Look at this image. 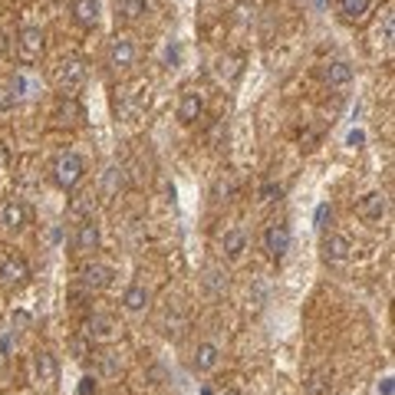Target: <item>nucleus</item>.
Listing matches in <instances>:
<instances>
[{
  "instance_id": "f257e3e1",
  "label": "nucleus",
  "mask_w": 395,
  "mask_h": 395,
  "mask_svg": "<svg viewBox=\"0 0 395 395\" xmlns=\"http://www.w3.org/2000/svg\"><path fill=\"white\" fill-rule=\"evenodd\" d=\"M83 175H86V161H83V155H76V152H66V155H60V159L53 161V182L63 191H73L83 182Z\"/></svg>"
},
{
  "instance_id": "f03ea898",
  "label": "nucleus",
  "mask_w": 395,
  "mask_h": 395,
  "mask_svg": "<svg viewBox=\"0 0 395 395\" xmlns=\"http://www.w3.org/2000/svg\"><path fill=\"white\" fill-rule=\"evenodd\" d=\"M79 280H83V287L86 290H106V287H112V280H115V271H112L109 264H83L79 267Z\"/></svg>"
},
{
  "instance_id": "7ed1b4c3",
  "label": "nucleus",
  "mask_w": 395,
  "mask_h": 395,
  "mask_svg": "<svg viewBox=\"0 0 395 395\" xmlns=\"http://www.w3.org/2000/svg\"><path fill=\"white\" fill-rule=\"evenodd\" d=\"M26 280H30V264L20 254H10V257L0 260V284L3 287H20Z\"/></svg>"
},
{
  "instance_id": "20e7f679",
  "label": "nucleus",
  "mask_w": 395,
  "mask_h": 395,
  "mask_svg": "<svg viewBox=\"0 0 395 395\" xmlns=\"http://www.w3.org/2000/svg\"><path fill=\"white\" fill-rule=\"evenodd\" d=\"M264 250L271 254L273 260H280L290 250V227L287 224H271L267 231H264Z\"/></svg>"
},
{
  "instance_id": "39448f33",
  "label": "nucleus",
  "mask_w": 395,
  "mask_h": 395,
  "mask_svg": "<svg viewBox=\"0 0 395 395\" xmlns=\"http://www.w3.org/2000/svg\"><path fill=\"white\" fill-rule=\"evenodd\" d=\"M56 83L63 89H79L86 83V63L83 60H63L56 70Z\"/></svg>"
},
{
  "instance_id": "423d86ee",
  "label": "nucleus",
  "mask_w": 395,
  "mask_h": 395,
  "mask_svg": "<svg viewBox=\"0 0 395 395\" xmlns=\"http://www.w3.org/2000/svg\"><path fill=\"white\" fill-rule=\"evenodd\" d=\"M136 63V47L129 37H115L109 43V66L112 70H129Z\"/></svg>"
},
{
  "instance_id": "0eeeda50",
  "label": "nucleus",
  "mask_w": 395,
  "mask_h": 395,
  "mask_svg": "<svg viewBox=\"0 0 395 395\" xmlns=\"http://www.w3.org/2000/svg\"><path fill=\"white\" fill-rule=\"evenodd\" d=\"M43 43H47V33L40 26H24L20 30V53H24V60H37L43 53Z\"/></svg>"
},
{
  "instance_id": "6e6552de",
  "label": "nucleus",
  "mask_w": 395,
  "mask_h": 395,
  "mask_svg": "<svg viewBox=\"0 0 395 395\" xmlns=\"http://www.w3.org/2000/svg\"><path fill=\"white\" fill-rule=\"evenodd\" d=\"M349 254H353V244H349L346 234H330L323 241V257L330 260V264H343Z\"/></svg>"
},
{
  "instance_id": "1a4fd4ad",
  "label": "nucleus",
  "mask_w": 395,
  "mask_h": 395,
  "mask_svg": "<svg viewBox=\"0 0 395 395\" xmlns=\"http://www.w3.org/2000/svg\"><path fill=\"white\" fill-rule=\"evenodd\" d=\"M389 211V201H385L382 191H369V195L359 201V214L366 221H382V214Z\"/></svg>"
},
{
  "instance_id": "9d476101",
  "label": "nucleus",
  "mask_w": 395,
  "mask_h": 395,
  "mask_svg": "<svg viewBox=\"0 0 395 395\" xmlns=\"http://www.w3.org/2000/svg\"><path fill=\"white\" fill-rule=\"evenodd\" d=\"M0 224H3L7 231H20L26 224V208L20 201H13V198L3 201V204H0Z\"/></svg>"
},
{
  "instance_id": "9b49d317",
  "label": "nucleus",
  "mask_w": 395,
  "mask_h": 395,
  "mask_svg": "<svg viewBox=\"0 0 395 395\" xmlns=\"http://www.w3.org/2000/svg\"><path fill=\"white\" fill-rule=\"evenodd\" d=\"M73 244L79 254H89V250H96L99 247V224L92 221V218H86V221L79 224V231H76Z\"/></svg>"
},
{
  "instance_id": "f8f14e48",
  "label": "nucleus",
  "mask_w": 395,
  "mask_h": 395,
  "mask_svg": "<svg viewBox=\"0 0 395 395\" xmlns=\"http://www.w3.org/2000/svg\"><path fill=\"white\" fill-rule=\"evenodd\" d=\"M56 359L49 356V353H37L33 356V376H37V382L40 385H53L56 382Z\"/></svg>"
},
{
  "instance_id": "ddd939ff",
  "label": "nucleus",
  "mask_w": 395,
  "mask_h": 395,
  "mask_svg": "<svg viewBox=\"0 0 395 395\" xmlns=\"http://www.w3.org/2000/svg\"><path fill=\"white\" fill-rule=\"evenodd\" d=\"M115 333H119V330H115V323H112L109 316H89L86 320L89 339H102V343H106V339H115Z\"/></svg>"
},
{
  "instance_id": "4468645a",
  "label": "nucleus",
  "mask_w": 395,
  "mask_h": 395,
  "mask_svg": "<svg viewBox=\"0 0 395 395\" xmlns=\"http://www.w3.org/2000/svg\"><path fill=\"white\" fill-rule=\"evenodd\" d=\"M218 359H221V349L214 343H201L195 349V369L198 372H211L214 366H218Z\"/></svg>"
},
{
  "instance_id": "2eb2a0df",
  "label": "nucleus",
  "mask_w": 395,
  "mask_h": 395,
  "mask_svg": "<svg viewBox=\"0 0 395 395\" xmlns=\"http://www.w3.org/2000/svg\"><path fill=\"white\" fill-rule=\"evenodd\" d=\"M201 109H204L201 96H198V92H185V96H182V106H178V119L185 125H191L198 115H201Z\"/></svg>"
},
{
  "instance_id": "dca6fc26",
  "label": "nucleus",
  "mask_w": 395,
  "mask_h": 395,
  "mask_svg": "<svg viewBox=\"0 0 395 395\" xmlns=\"http://www.w3.org/2000/svg\"><path fill=\"white\" fill-rule=\"evenodd\" d=\"M326 83L330 86H349L353 83V66L346 60H333L326 66Z\"/></svg>"
},
{
  "instance_id": "f3484780",
  "label": "nucleus",
  "mask_w": 395,
  "mask_h": 395,
  "mask_svg": "<svg viewBox=\"0 0 395 395\" xmlns=\"http://www.w3.org/2000/svg\"><path fill=\"white\" fill-rule=\"evenodd\" d=\"M73 17L76 24L92 26L99 20V0H73Z\"/></svg>"
},
{
  "instance_id": "a211bd4d",
  "label": "nucleus",
  "mask_w": 395,
  "mask_h": 395,
  "mask_svg": "<svg viewBox=\"0 0 395 395\" xmlns=\"http://www.w3.org/2000/svg\"><path fill=\"white\" fill-rule=\"evenodd\" d=\"M122 303H125V309H129V313H142V309L148 307V290L142 284H132L129 290H125Z\"/></svg>"
},
{
  "instance_id": "6ab92c4d",
  "label": "nucleus",
  "mask_w": 395,
  "mask_h": 395,
  "mask_svg": "<svg viewBox=\"0 0 395 395\" xmlns=\"http://www.w3.org/2000/svg\"><path fill=\"white\" fill-rule=\"evenodd\" d=\"M244 247H247L244 231H227V234H224V254H227L231 260L241 257V254H244Z\"/></svg>"
},
{
  "instance_id": "aec40b11",
  "label": "nucleus",
  "mask_w": 395,
  "mask_h": 395,
  "mask_svg": "<svg viewBox=\"0 0 395 395\" xmlns=\"http://www.w3.org/2000/svg\"><path fill=\"white\" fill-rule=\"evenodd\" d=\"M125 185V175L119 165H112V168H106V175H102V191L106 195H115V191H122Z\"/></svg>"
},
{
  "instance_id": "412c9836",
  "label": "nucleus",
  "mask_w": 395,
  "mask_h": 395,
  "mask_svg": "<svg viewBox=\"0 0 395 395\" xmlns=\"http://www.w3.org/2000/svg\"><path fill=\"white\" fill-rule=\"evenodd\" d=\"M339 7H343V13L349 20H359L362 13L369 10V0H339Z\"/></svg>"
},
{
  "instance_id": "4be33fe9",
  "label": "nucleus",
  "mask_w": 395,
  "mask_h": 395,
  "mask_svg": "<svg viewBox=\"0 0 395 395\" xmlns=\"http://www.w3.org/2000/svg\"><path fill=\"white\" fill-rule=\"evenodd\" d=\"M145 10H148L145 0H122V7H119V13H122L125 20H138Z\"/></svg>"
},
{
  "instance_id": "5701e85b",
  "label": "nucleus",
  "mask_w": 395,
  "mask_h": 395,
  "mask_svg": "<svg viewBox=\"0 0 395 395\" xmlns=\"http://www.w3.org/2000/svg\"><path fill=\"white\" fill-rule=\"evenodd\" d=\"M326 379H330V372H326V369L313 372V379L307 382V395H323V389H326Z\"/></svg>"
},
{
  "instance_id": "b1692460",
  "label": "nucleus",
  "mask_w": 395,
  "mask_h": 395,
  "mask_svg": "<svg viewBox=\"0 0 395 395\" xmlns=\"http://www.w3.org/2000/svg\"><path fill=\"white\" fill-rule=\"evenodd\" d=\"M119 372H122V362H119V356H112V353H106V356H102V376H119Z\"/></svg>"
},
{
  "instance_id": "393cba45",
  "label": "nucleus",
  "mask_w": 395,
  "mask_h": 395,
  "mask_svg": "<svg viewBox=\"0 0 395 395\" xmlns=\"http://www.w3.org/2000/svg\"><path fill=\"white\" fill-rule=\"evenodd\" d=\"M99 392V379L96 376H83L79 379V389H76V395H96Z\"/></svg>"
},
{
  "instance_id": "a878e982",
  "label": "nucleus",
  "mask_w": 395,
  "mask_h": 395,
  "mask_svg": "<svg viewBox=\"0 0 395 395\" xmlns=\"http://www.w3.org/2000/svg\"><path fill=\"white\" fill-rule=\"evenodd\" d=\"M13 99H17V92H13V83H0V112L10 109Z\"/></svg>"
},
{
  "instance_id": "bb28decb",
  "label": "nucleus",
  "mask_w": 395,
  "mask_h": 395,
  "mask_svg": "<svg viewBox=\"0 0 395 395\" xmlns=\"http://www.w3.org/2000/svg\"><path fill=\"white\" fill-rule=\"evenodd\" d=\"M280 195H284V188L280 185H264L260 188V201H277Z\"/></svg>"
},
{
  "instance_id": "cd10ccee",
  "label": "nucleus",
  "mask_w": 395,
  "mask_h": 395,
  "mask_svg": "<svg viewBox=\"0 0 395 395\" xmlns=\"http://www.w3.org/2000/svg\"><path fill=\"white\" fill-rule=\"evenodd\" d=\"M165 63H168V66H178V63H182V47H178V43H172V47L165 49Z\"/></svg>"
},
{
  "instance_id": "c85d7f7f",
  "label": "nucleus",
  "mask_w": 395,
  "mask_h": 395,
  "mask_svg": "<svg viewBox=\"0 0 395 395\" xmlns=\"http://www.w3.org/2000/svg\"><path fill=\"white\" fill-rule=\"evenodd\" d=\"M326 214H330V204H320V208H316V227H323Z\"/></svg>"
},
{
  "instance_id": "c756f323",
  "label": "nucleus",
  "mask_w": 395,
  "mask_h": 395,
  "mask_svg": "<svg viewBox=\"0 0 395 395\" xmlns=\"http://www.w3.org/2000/svg\"><path fill=\"white\" fill-rule=\"evenodd\" d=\"M362 142H366V136H362V132H349V145H353V148H359Z\"/></svg>"
},
{
  "instance_id": "7c9ffc66",
  "label": "nucleus",
  "mask_w": 395,
  "mask_h": 395,
  "mask_svg": "<svg viewBox=\"0 0 395 395\" xmlns=\"http://www.w3.org/2000/svg\"><path fill=\"white\" fill-rule=\"evenodd\" d=\"M379 392H382V395H392V379H382V382H379Z\"/></svg>"
},
{
  "instance_id": "2f4dec72",
  "label": "nucleus",
  "mask_w": 395,
  "mask_h": 395,
  "mask_svg": "<svg viewBox=\"0 0 395 395\" xmlns=\"http://www.w3.org/2000/svg\"><path fill=\"white\" fill-rule=\"evenodd\" d=\"M221 395H244V392H237V389H224Z\"/></svg>"
},
{
  "instance_id": "473e14b6",
  "label": "nucleus",
  "mask_w": 395,
  "mask_h": 395,
  "mask_svg": "<svg viewBox=\"0 0 395 395\" xmlns=\"http://www.w3.org/2000/svg\"><path fill=\"white\" fill-rule=\"evenodd\" d=\"M201 395H214V392H211V389H208V385H204V389H201Z\"/></svg>"
}]
</instances>
